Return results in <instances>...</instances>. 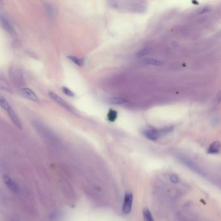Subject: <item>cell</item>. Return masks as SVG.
Wrapping results in <instances>:
<instances>
[{"label": "cell", "instance_id": "17", "mask_svg": "<svg viewBox=\"0 0 221 221\" xmlns=\"http://www.w3.org/2000/svg\"><path fill=\"white\" fill-rule=\"evenodd\" d=\"M46 8V11L47 12V14L49 16H52L54 14V10H53V7H52L51 6V5H49L48 3L45 6Z\"/></svg>", "mask_w": 221, "mask_h": 221}, {"label": "cell", "instance_id": "8", "mask_svg": "<svg viewBox=\"0 0 221 221\" xmlns=\"http://www.w3.org/2000/svg\"><path fill=\"white\" fill-rule=\"evenodd\" d=\"M22 93L26 99H29L34 102L39 101V99L37 94L29 88H23L22 89Z\"/></svg>", "mask_w": 221, "mask_h": 221}, {"label": "cell", "instance_id": "16", "mask_svg": "<svg viewBox=\"0 0 221 221\" xmlns=\"http://www.w3.org/2000/svg\"><path fill=\"white\" fill-rule=\"evenodd\" d=\"M62 90H63V92L64 93L65 95H66L68 97H73L75 96L74 93L72 90H70L69 88H68L66 87H63V88H62Z\"/></svg>", "mask_w": 221, "mask_h": 221}, {"label": "cell", "instance_id": "13", "mask_svg": "<svg viewBox=\"0 0 221 221\" xmlns=\"http://www.w3.org/2000/svg\"><path fill=\"white\" fill-rule=\"evenodd\" d=\"M145 63L147 64L153 65V66H162L163 63L161 60H156V59H153V58H147L145 60Z\"/></svg>", "mask_w": 221, "mask_h": 221}, {"label": "cell", "instance_id": "18", "mask_svg": "<svg viewBox=\"0 0 221 221\" xmlns=\"http://www.w3.org/2000/svg\"><path fill=\"white\" fill-rule=\"evenodd\" d=\"M170 180L173 183H178L180 182L179 178L175 174H171L170 176Z\"/></svg>", "mask_w": 221, "mask_h": 221}, {"label": "cell", "instance_id": "4", "mask_svg": "<svg viewBox=\"0 0 221 221\" xmlns=\"http://www.w3.org/2000/svg\"><path fill=\"white\" fill-rule=\"evenodd\" d=\"M171 130V127H165L162 129H148L143 131V134L150 140L156 141L162 136L168 133Z\"/></svg>", "mask_w": 221, "mask_h": 221}, {"label": "cell", "instance_id": "12", "mask_svg": "<svg viewBox=\"0 0 221 221\" xmlns=\"http://www.w3.org/2000/svg\"><path fill=\"white\" fill-rule=\"evenodd\" d=\"M118 118V112L112 109H110L107 114V118L108 120L111 121V122H113L116 120Z\"/></svg>", "mask_w": 221, "mask_h": 221}, {"label": "cell", "instance_id": "11", "mask_svg": "<svg viewBox=\"0 0 221 221\" xmlns=\"http://www.w3.org/2000/svg\"><path fill=\"white\" fill-rule=\"evenodd\" d=\"M143 215L145 221H154L151 212L148 208H144L143 209Z\"/></svg>", "mask_w": 221, "mask_h": 221}, {"label": "cell", "instance_id": "3", "mask_svg": "<svg viewBox=\"0 0 221 221\" xmlns=\"http://www.w3.org/2000/svg\"><path fill=\"white\" fill-rule=\"evenodd\" d=\"M176 159H177V160L182 165H185V167H187L188 168H189V169H191L193 172L196 173L197 174L201 175L202 176H206V173H204V171H203L198 165H197L188 156H184L181 154H178L176 156Z\"/></svg>", "mask_w": 221, "mask_h": 221}, {"label": "cell", "instance_id": "2", "mask_svg": "<svg viewBox=\"0 0 221 221\" xmlns=\"http://www.w3.org/2000/svg\"><path fill=\"white\" fill-rule=\"evenodd\" d=\"M0 107H1L8 115L10 119L13 123V124L19 129H22V123L20 121L19 118L18 117L16 113L14 112L11 106L8 103V101L0 95Z\"/></svg>", "mask_w": 221, "mask_h": 221}, {"label": "cell", "instance_id": "1", "mask_svg": "<svg viewBox=\"0 0 221 221\" xmlns=\"http://www.w3.org/2000/svg\"><path fill=\"white\" fill-rule=\"evenodd\" d=\"M110 5L119 10H125L134 13L143 12L146 7L141 2H110Z\"/></svg>", "mask_w": 221, "mask_h": 221}, {"label": "cell", "instance_id": "7", "mask_svg": "<svg viewBox=\"0 0 221 221\" xmlns=\"http://www.w3.org/2000/svg\"><path fill=\"white\" fill-rule=\"evenodd\" d=\"M3 181L5 185L8 187V188L11 191H12L15 193H18L20 192V188L18 186V185L9 176L6 174L4 175Z\"/></svg>", "mask_w": 221, "mask_h": 221}, {"label": "cell", "instance_id": "5", "mask_svg": "<svg viewBox=\"0 0 221 221\" xmlns=\"http://www.w3.org/2000/svg\"><path fill=\"white\" fill-rule=\"evenodd\" d=\"M132 202H133V195L130 192H127L125 194L124 201H123V204L122 210L123 213L125 215L129 214L132 211Z\"/></svg>", "mask_w": 221, "mask_h": 221}, {"label": "cell", "instance_id": "9", "mask_svg": "<svg viewBox=\"0 0 221 221\" xmlns=\"http://www.w3.org/2000/svg\"><path fill=\"white\" fill-rule=\"evenodd\" d=\"M220 143L219 141H215L210 145L208 149V153L210 154H217L220 151Z\"/></svg>", "mask_w": 221, "mask_h": 221}, {"label": "cell", "instance_id": "10", "mask_svg": "<svg viewBox=\"0 0 221 221\" xmlns=\"http://www.w3.org/2000/svg\"><path fill=\"white\" fill-rule=\"evenodd\" d=\"M108 102L111 104L114 105H122L127 103V101L125 99L120 98V97H112L108 99Z\"/></svg>", "mask_w": 221, "mask_h": 221}, {"label": "cell", "instance_id": "15", "mask_svg": "<svg viewBox=\"0 0 221 221\" xmlns=\"http://www.w3.org/2000/svg\"><path fill=\"white\" fill-rule=\"evenodd\" d=\"M150 51H151V49H150V48H148V47H146L142 49H141L140 51H139L138 53H137V55L136 56L138 57H145L147 55H148L149 53V52Z\"/></svg>", "mask_w": 221, "mask_h": 221}, {"label": "cell", "instance_id": "14", "mask_svg": "<svg viewBox=\"0 0 221 221\" xmlns=\"http://www.w3.org/2000/svg\"><path fill=\"white\" fill-rule=\"evenodd\" d=\"M68 58H69V59L71 61H72L73 63L74 64H75L76 65H77L78 66H83L84 61L82 59L78 58H77L76 57H74V56H69Z\"/></svg>", "mask_w": 221, "mask_h": 221}, {"label": "cell", "instance_id": "6", "mask_svg": "<svg viewBox=\"0 0 221 221\" xmlns=\"http://www.w3.org/2000/svg\"><path fill=\"white\" fill-rule=\"evenodd\" d=\"M49 96L53 100L55 103H57L58 104H59L61 107H64L66 110L70 111V112H73V108L72 107V106H70L66 101H64L61 97L58 95L54 92H49Z\"/></svg>", "mask_w": 221, "mask_h": 221}]
</instances>
